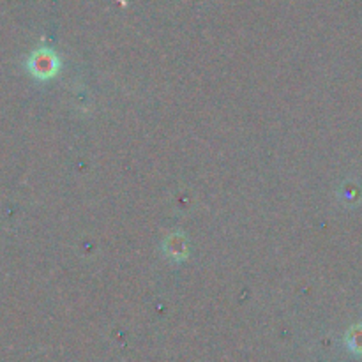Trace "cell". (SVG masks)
Instances as JSON below:
<instances>
[{"label":"cell","instance_id":"obj_1","mask_svg":"<svg viewBox=\"0 0 362 362\" xmlns=\"http://www.w3.org/2000/svg\"><path fill=\"white\" fill-rule=\"evenodd\" d=\"M55 57L51 53H48L47 50H41L38 53L32 55L30 59V71L34 73L39 78H44V76H51L55 73Z\"/></svg>","mask_w":362,"mask_h":362}]
</instances>
